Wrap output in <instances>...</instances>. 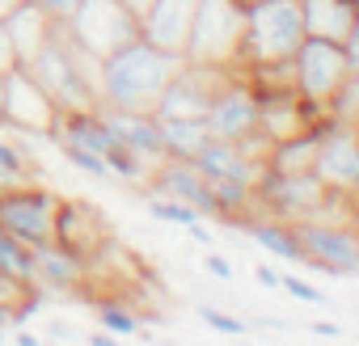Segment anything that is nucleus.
<instances>
[{"instance_id": "f257e3e1", "label": "nucleus", "mask_w": 359, "mask_h": 346, "mask_svg": "<svg viewBox=\"0 0 359 346\" xmlns=\"http://www.w3.org/2000/svg\"><path fill=\"white\" fill-rule=\"evenodd\" d=\"M182 55H169L144 39L123 43L97 64V106L114 110H152L169 76L177 72Z\"/></svg>"}, {"instance_id": "f03ea898", "label": "nucleus", "mask_w": 359, "mask_h": 346, "mask_svg": "<svg viewBox=\"0 0 359 346\" xmlns=\"http://www.w3.org/2000/svg\"><path fill=\"white\" fill-rule=\"evenodd\" d=\"M300 43H304L300 0H258L254 9H245V39H241V60L233 72H241L250 64L292 60Z\"/></svg>"}, {"instance_id": "7ed1b4c3", "label": "nucleus", "mask_w": 359, "mask_h": 346, "mask_svg": "<svg viewBox=\"0 0 359 346\" xmlns=\"http://www.w3.org/2000/svg\"><path fill=\"white\" fill-rule=\"evenodd\" d=\"M241 39H245V9L237 0H199L182 60L233 72L241 60Z\"/></svg>"}, {"instance_id": "20e7f679", "label": "nucleus", "mask_w": 359, "mask_h": 346, "mask_svg": "<svg viewBox=\"0 0 359 346\" xmlns=\"http://www.w3.org/2000/svg\"><path fill=\"white\" fill-rule=\"evenodd\" d=\"M338 191H330L313 169H296V173H283V169H271L262 165L254 173V207H262L266 216L275 220H309L317 212H325L334 203Z\"/></svg>"}, {"instance_id": "39448f33", "label": "nucleus", "mask_w": 359, "mask_h": 346, "mask_svg": "<svg viewBox=\"0 0 359 346\" xmlns=\"http://www.w3.org/2000/svg\"><path fill=\"white\" fill-rule=\"evenodd\" d=\"M64 30L72 34V43L81 51H89L93 60H106L123 43L140 39V18L123 0H81L76 13L64 22Z\"/></svg>"}, {"instance_id": "423d86ee", "label": "nucleus", "mask_w": 359, "mask_h": 346, "mask_svg": "<svg viewBox=\"0 0 359 346\" xmlns=\"http://www.w3.org/2000/svg\"><path fill=\"white\" fill-rule=\"evenodd\" d=\"M55 216H60V195L43 186L18 182L9 191H0V233L26 241L30 249L55 241Z\"/></svg>"}, {"instance_id": "0eeeda50", "label": "nucleus", "mask_w": 359, "mask_h": 346, "mask_svg": "<svg viewBox=\"0 0 359 346\" xmlns=\"http://www.w3.org/2000/svg\"><path fill=\"white\" fill-rule=\"evenodd\" d=\"M60 118V106L47 97V89L30 76V68L13 64L5 72V102H0V127L13 135H51Z\"/></svg>"}, {"instance_id": "6e6552de", "label": "nucleus", "mask_w": 359, "mask_h": 346, "mask_svg": "<svg viewBox=\"0 0 359 346\" xmlns=\"http://www.w3.org/2000/svg\"><path fill=\"white\" fill-rule=\"evenodd\" d=\"M292 76H296V93L317 97V102H330V97L342 89V81L351 76V72H346L342 43L304 34V43H300L296 55H292Z\"/></svg>"}, {"instance_id": "1a4fd4ad", "label": "nucleus", "mask_w": 359, "mask_h": 346, "mask_svg": "<svg viewBox=\"0 0 359 346\" xmlns=\"http://www.w3.org/2000/svg\"><path fill=\"white\" fill-rule=\"evenodd\" d=\"M224 68H203V64H177V72L169 76V85L161 89L152 114L156 118H203L216 89L224 85Z\"/></svg>"}, {"instance_id": "9d476101", "label": "nucleus", "mask_w": 359, "mask_h": 346, "mask_svg": "<svg viewBox=\"0 0 359 346\" xmlns=\"http://www.w3.org/2000/svg\"><path fill=\"white\" fill-rule=\"evenodd\" d=\"M313 173L338 195H359V123H330V131L317 139Z\"/></svg>"}, {"instance_id": "9b49d317", "label": "nucleus", "mask_w": 359, "mask_h": 346, "mask_svg": "<svg viewBox=\"0 0 359 346\" xmlns=\"http://www.w3.org/2000/svg\"><path fill=\"white\" fill-rule=\"evenodd\" d=\"M296 237L304 249V266H317L325 275H359V237L355 228L321 224V220H296Z\"/></svg>"}, {"instance_id": "f8f14e48", "label": "nucleus", "mask_w": 359, "mask_h": 346, "mask_svg": "<svg viewBox=\"0 0 359 346\" xmlns=\"http://www.w3.org/2000/svg\"><path fill=\"white\" fill-rule=\"evenodd\" d=\"M203 123H208V135H216V139H233V144L245 139L250 131H258V97H254L250 81L237 76V72H229L224 85L216 89V97H212Z\"/></svg>"}, {"instance_id": "ddd939ff", "label": "nucleus", "mask_w": 359, "mask_h": 346, "mask_svg": "<svg viewBox=\"0 0 359 346\" xmlns=\"http://www.w3.org/2000/svg\"><path fill=\"white\" fill-rule=\"evenodd\" d=\"M195 5L199 0H148V9L140 13V39L169 55H182L195 22Z\"/></svg>"}, {"instance_id": "4468645a", "label": "nucleus", "mask_w": 359, "mask_h": 346, "mask_svg": "<svg viewBox=\"0 0 359 346\" xmlns=\"http://www.w3.org/2000/svg\"><path fill=\"white\" fill-rule=\"evenodd\" d=\"M102 123L114 131V139L123 148H131L135 156H144L152 169L165 160V144H161V118L152 110H114V106H97Z\"/></svg>"}, {"instance_id": "2eb2a0df", "label": "nucleus", "mask_w": 359, "mask_h": 346, "mask_svg": "<svg viewBox=\"0 0 359 346\" xmlns=\"http://www.w3.org/2000/svg\"><path fill=\"white\" fill-rule=\"evenodd\" d=\"M152 191L156 195H169L177 203L195 207L199 216H216V199H212V182L203 178V173L191 165V160H161L152 169Z\"/></svg>"}, {"instance_id": "dca6fc26", "label": "nucleus", "mask_w": 359, "mask_h": 346, "mask_svg": "<svg viewBox=\"0 0 359 346\" xmlns=\"http://www.w3.org/2000/svg\"><path fill=\"white\" fill-rule=\"evenodd\" d=\"M55 241L64 249H72L76 258H93L106 245V220L93 203H64L60 199V216H55Z\"/></svg>"}, {"instance_id": "f3484780", "label": "nucleus", "mask_w": 359, "mask_h": 346, "mask_svg": "<svg viewBox=\"0 0 359 346\" xmlns=\"http://www.w3.org/2000/svg\"><path fill=\"white\" fill-rule=\"evenodd\" d=\"M85 270L89 262L76 258L72 249H64L60 241H47V245H34V287L43 296H68L85 283Z\"/></svg>"}, {"instance_id": "a211bd4d", "label": "nucleus", "mask_w": 359, "mask_h": 346, "mask_svg": "<svg viewBox=\"0 0 359 346\" xmlns=\"http://www.w3.org/2000/svg\"><path fill=\"white\" fill-rule=\"evenodd\" d=\"M55 26L60 22H51L34 0H22V5L5 18V34H9V47H13V60L26 68L43 47H47V39L55 34Z\"/></svg>"}, {"instance_id": "6ab92c4d", "label": "nucleus", "mask_w": 359, "mask_h": 346, "mask_svg": "<svg viewBox=\"0 0 359 346\" xmlns=\"http://www.w3.org/2000/svg\"><path fill=\"white\" fill-rule=\"evenodd\" d=\"M191 165L203 173V178H245V182H254V173H258V165L233 139H216V135L191 156Z\"/></svg>"}, {"instance_id": "aec40b11", "label": "nucleus", "mask_w": 359, "mask_h": 346, "mask_svg": "<svg viewBox=\"0 0 359 346\" xmlns=\"http://www.w3.org/2000/svg\"><path fill=\"white\" fill-rule=\"evenodd\" d=\"M241 233H250L254 237V245H262L266 254H275V258H283V262H304V249H300V237H296V224H287V220H241L237 224Z\"/></svg>"}, {"instance_id": "412c9836", "label": "nucleus", "mask_w": 359, "mask_h": 346, "mask_svg": "<svg viewBox=\"0 0 359 346\" xmlns=\"http://www.w3.org/2000/svg\"><path fill=\"white\" fill-rule=\"evenodd\" d=\"M300 13H304V34L334 43H342L355 22V5H346V0H300Z\"/></svg>"}, {"instance_id": "4be33fe9", "label": "nucleus", "mask_w": 359, "mask_h": 346, "mask_svg": "<svg viewBox=\"0 0 359 346\" xmlns=\"http://www.w3.org/2000/svg\"><path fill=\"white\" fill-rule=\"evenodd\" d=\"M208 123L203 118H161V144L169 160H191L208 144Z\"/></svg>"}, {"instance_id": "5701e85b", "label": "nucleus", "mask_w": 359, "mask_h": 346, "mask_svg": "<svg viewBox=\"0 0 359 346\" xmlns=\"http://www.w3.org/2000/svg\"><path fill=\"white\" fill-rule=\"evenodd\" d=\"M0 275L13 279V283H26L34 287V249L9 233H0Z\"/></svg>"}, {"instance_id": "b1692460", "label": "nucleus", "mask_w": 359, "mask_h": 346, "mask_svg": "<svg viewBox=\"0 0 359 346\" xmlns=\"http://www.w3.org/2000/svg\"><path fill=\"white\" fill-rule=\"evenodd\" d=\"M55 148H60V156H64L72 169L85 173V178L110 182V165H106V156H97V152H89V148H81V144H72V139H55Z\"/></svg>"}, {"instance_id": "393cba45", "label": "nucleus", "mask_w": 359, "mask_h": 346, "mask_svg": "<svg viewBox=\"0 0 359 346\" xmlns=\"http://www.w3.org/2000/svg\"><path fill=\"white\" fill-rule=\"evenodd\" d=\"M0 169H5L13 182H26L30 173H34V152H30V144L0 135Z\"/></svg>"}, {"instance_id": "a878e982", "label": "nucleus", "mask_w": 359, "mask_h": 346, "mask_svg": "<svg viewBox=\"0 0 359 346\" xmlns=\"http://www.w3.org/2000/svg\"><path fill=\"white\" fill-rule=\"evenodd\" d=\"M148 216H152V220H161V224H177V228H191V224H199V220H203L195 207L177 203V199H169V195H152V199H148Z\"/></svg>"}, {"instance_id": "bb28decb", "label": "nucleus", "mask_w": 359, "mask_h": 346, "mask_svg": "<svg viewBox=\"0 0 359 346\" xmlns=\"http://www.w3.org/2000/svg\"><path fill=\"white\" fill-rule=\"evenodd\" d=\"M97 321H102V329L114 333V338H135V333H140V317H135L131 308H123V304H102V308H97Z\"/></svg>"}, {"instance_id": "cd10ccee", "label": "nucleus", "mask_w": 359, "mask_h": 346, "mask_svg": "<svg viewBox=\"0 0 359 346\" xmlns=\"http://www.w3.org/2000/svg\"><path fill=\"white\" fill-rule=\"evenodd\" d=\"M199 317H203V325H212L216 333H229V338H241V333L250 329L241 317H229V312H220V308H212V304H203Z\"/></svg>"}, {"instance_id": "c85d7f7f", "label": "nucleus", "mask_w": 359, "mask_h": 346, "mask_svg": "<svg viewBox=\"0 0 359 346\" xmlns=\"http://www.w3.org/2000/svg\"><path fill=\"white\" fill-rule=\"evenodd\" d=\"M279 287H283L287 296L304 300V304H325V291H321V287H313V283H304V279H279Z\"/></svg>"}, {"instance_id": "c756f323", "label": "nucleus", "mask_w": 359, "mask_h": 346, "mask_svg": "<svg viewBox=\"0 0 359 346\" xmlns=\"http://www.w3.org/2000/svg\"><path fill=\"white\" fill-rule=\"evenodd\" d=\"M342 55H346V72L359 76V9H355V22H351V30L342 39Z\"/></svg>"}, {"instance_id": "7c9ffc66", "label": "nucleus", "mask_w": 359, "mask_h": 346, "mask_svg": "<svg viewBox=\"0 0 359 346\" xmlns=\"http://www.w3.org/2000/svg\"><path fill=\"white\" fill-rule=\"evenodd\" d=\"M34 5L51 18V22H68L72 13H76V5H81V0H34Z\"/></svg>"}, {"instance_id": "2f4dec72", "label": "nucleus", "mask_w": 359, "mask_h": 346, "mask_svg": "<svg viewBox=\"0 0 359 346\" xmlns=\"http://www.w3.org/2000/svg\"><path fill=\"white\" fill-rule=\"evenodd\" d=\"M203 266H208V270H212L216 279H233V266H229V262H224L220 254H208V258H203Z\"/></svg>"}, {"instance_id": "473e14b6", "label": "nucleus", "mask_w": 359, "mask_h": 346, "mask_svg": "<svg viewBox=\"0 0 359 346\" xmlns=\"http://www.w3.org/2000/svg\"><path fill=\"white\" fill-rule=\"evenodd\" d=\"M18 60H13V47H9V34H5V22H0V72H9Z\"/></svg>"}, {"instance_id": "72a5a7b5", "label": "nucleus", "mask_w": 359, "mask_h": 346, "mask_svg": "<svg viewBox=\"0 0 359 346\" xmlns=\"http://www.w3.org/2000/svg\"><path fill=\"white\" fill-rule=\"evenodd\" d=\"M254 279H258V283H262V287H271V291H275V287H279V279H283V275H279V270H271V266H258V270H254Z\"/></svg>"}, {"instance_id": "f704fd0d", "label": "nucleus", "mask_w": 359, "mask_h": 346, "mask_svg": "<svg viewBox=\"0 0 359 346\" xmlns=\"http://www.w3.org/2000/svg\"><path fill=\"white\" fill-rule=\"evenodd\" d=\"M13 342H18V346H43V338H34L26 325H22V329H13Z\"/></svg>"}, {"instance_id": "c9c22d12", "label": "nucleus", "mask_w": 359, "mask_h": 346, "mask_svg": "<svg viewBox=\"0 0 359 346\" xmlns=\"http://www.w3.org/2000/svg\"><path fill=\"white\" fill-rule=\"evenodd\" d=\"M76 329L72 325H64V321H51V342H64V338H72Z\"/></svg>"}, {"instance_id": "e433bc0d", "label": "nucleus", "mask_w": 359, "mask_h": 346, "mask_svg": "<svg viewBox=\"0 0 359 346\" xmlns=\"http://www.w3.org/2000/svg\"><path fill=\"white\" fill-rule=\"evenodd\" d=\"M313 333H321V338H338L342 329H338L334 321H313Z\"/></svg>"}, {"instance_id": "4c0bfd02", "label": "nucleus", "mask_w": 359, "mask_h": 346, "mask_svg": "<svg viewBox=\"0 0 359 346\" xmlns=\"http://www.w3.org/2000/svg\"><path fill=\"white\" fill-rule=\"evenodd\" d=\"M89 346H123V338H114V333H106V329H102V333H93V338H89Z\"/></svg>"}, {"instance_id": "58836bf2", "label": "nucleus", "mask_w": 359, "mask_h": 346, "mask_svg": "<svg viewBox=\"0 0 359 346\" xmlns=\"http://www.w3.org/2000/svg\"><path fill=\"white\" fill-rule=\"evenodd\" d=\"M187 233H191V237H195V241H199V245H212V233H208V228H203V224H191V228H187Z\"/></svg>"}, {"instance_id": "ea45409f", "label": "nucleus", "mask_w": 359, "mask_h": 346, "mask_svg": "<svg viewBox=\"0 0 359 346\" xmlns=\"http://www.w3.org/2000/svg\"><path fill=\"white\" fill-rule=\"evenodd\" d=\"M18 5H22V0H0V22H5V18L18 9Z\"/></svg>"}, {"instance_id": "a19ab883", "label": "nucleus", "mask_w": 359, "mask_h": 346, "mask_svg": "<svg viewBox=\"0 0 359 346\" xmlns=\"http://www.w3.org/2000/svg\"><path fill=\"white\" fill-rule=\"evenodd\" d=\"M9 186H18V182L9 178V173H5V169H0V191H9Z\"/></svg>"}, {"instance_id": "79ce46f5", "label": "nucleus", "mask_w": 359, "mask_h": 346, "mask_svg": "<svg viewBox=\"0 0 359 346\" xmlns=\"http://www.w3.org/2000/svg\"><path fill=\"white\" fill-rule=\"evenodd\" d=\"M5 342H9V325H5V321H0V346H5Z\"/></svg>"}, {"instance_id": "37998d69", "label": "nucleus", "mask_w": 359, "mask_h": 346, "mask_svg": "<svg viewBox=\"0 0 359 346\" xmlns=\"http://www.w3.org/2000/svg\"><path fill=\"white\" fill-rule=\"evenodd\" d=\"M0 102H5V72H0Z\"/></svg>"}, {"instance_id": "c03bdc74", "label": "nucleus", "mask_w": 359, "mask_h": 346, "mask_svg": "<svg viewBox=\"0 0 359 346\" xmlns=\"http://www.w3.org/2000/svg\"><path fill=\"white\" fill-rule=\"evenodd\" d=\"M355 237H359V216H355Z\"/></svg>"}, {"instance_id": "a18cd8bd", "label": "nucleus", "mask_w": 359, "mask_h": 346, "mask_svg": "<svg viewBox=\"0 0 359 346\" xmlns=\"http://www.w3.org/2000/svg\"><path fill=\"white\" fill-rule=\"evenodd\" d=\"M346 5H355V9H359V0H346Z\"/></svg>"}, {"instance_id": "49530a36", "label": "nucleus", "mask_w": 359, "mask_h": 346, "mask_svg": "<svg viewBox=\"0 0 359 346\" xmlns=\"http://www.w3.org/2000/svg\"><path fill=\"white\" fill-rule=\"evenodd\" d=\"M43 346H55V342H43Z\"/></svg>"}]
</instances>
